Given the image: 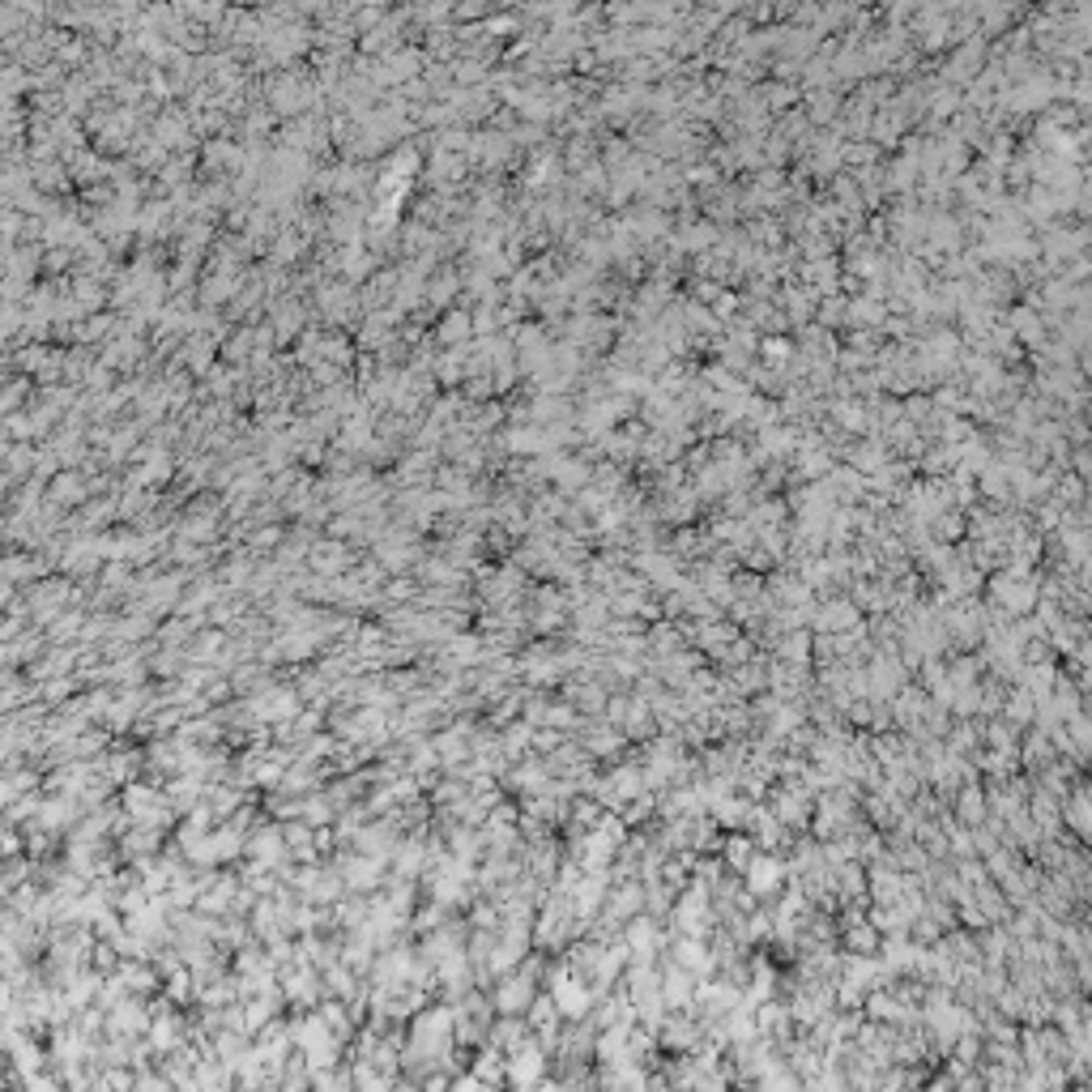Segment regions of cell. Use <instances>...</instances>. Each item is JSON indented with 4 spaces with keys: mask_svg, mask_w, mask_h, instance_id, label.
Wrapping results in <instances>:
<instances>
[{
    "mask_svg": "<svg viewBox=\"0 0 1092 1092\" xmlns=\"http://www.w3.org/2000/svg\"><path fill=\"white\" fill-rule=\"evenodd\" d=\"M504 1080H512L516 1088H538L546 1080V1050H538L529 1042L521 1050H512V1058L504 1062Z\"/></svg>",
    "mask_w": 1092,
    "mask_h": 1092,
    "instance_id": "cell-2",
    "label": "cell"
},
{
    "mask_svg": "<svg viewBox=\"0 0 1092 1092\" xmlns=\"http://www.w3.org/2000/svg\"><path fill=\"white\" fill-rule=\"evenodd\" d=\"M700 1042V1029L696 1024H670L666 1029V1045L670 1050H691Z\"/></svg>",
    "mask_w": 1092,
    "mask_h": 1092,
    "instance_id": "cell-6",
    "label": "cell"
},
{
    "mask_svg": "<svg viewBox=\"0 0 1092 1092\" xmlns=\"http://www.w3.org/2000/svg\"><path fill=\"white\" fill-rule=\"evenodd\" d=\"M747 880H751V888H756V892H772V888H777V880H781V867L772 858H759V862L751 858V875H747Z\"/></svg>",
    "mask_w": 1092,
    "mask_h": 1092,
    "instance_id": "cell-5",
    "label": "cell"
},
{
    "mask_svg": "<svg viewBox=\"0 0 1092 1092\" xmlns=\"http://www.w3.org/2000/svg\"><path fill=\"white\" fill-rule=\"evenodd\" d=\"M956 1092H986V1080L981 1075H961V1088Z\"/></svg>",
    "mask_w": 1092,
    "mask_h": 1092,
    "instance_id": "cell-9",
    "label": "cell"
},
{
    "mask_svg": "<svg viewBox=\"0 0 1092 1092\" xmlns=\"http://www.w3.org/2000/svg\"><path fill=\"white\" fill-rule=\"evenodd\" d=\"M529 1003H534V990H529V981L526 977H516V981H504V990H499V1007H504L508 1016H516V1012H526Z\"/></svg>",
    "mask_w": 1092,
    "mask_h": 1092,
    "instance_id": "cell-4",
    "label": "cell"
},
{
    "mask_svg": "<svg viewBox=\"0 0 1092 1092\" xmlns=\"http://www.w3.org/2000/svg\"><path fill=\"white\" fill-rule=\"evenodd\" d=\"M658 999H662V1007H688V1003L696 999V994H691V977H688V973H678V969H675V973H670V977L658 986Z\"/></svg>",
    "mask_w": 1092,
    "mask_h": 1092,
    "instance_id": "cell-3",
    "label": "cell"
},
{
    "mask_svg": "<svg viewBox=\"0 0 1092 1092\" xmlns=\"http://www.w3.org/2000/svg\"><path fill=\"white\" fill-rule=\"evenodd\" d=\"M551 1003H555L559 1016H567V1020H580V1016L589 1012L594 994L585 990V981H580V977H572L567 969H555V973H551Z\"/></svg>",
    "mask_w": 1092,
    "mask_h": 1092,
    "instance_id": "cell-1",
    "label": "cell"
},
{
    "mask_svg": "<svg viewBox=\"0 0 1092 1092\" xmlns=\"http://www.w3.org/2000/svg\"><path fill=\"white\" fill-rule=\"evenodd\" d=\"M474 1080H478V1084H496V1080H504V1058H499L496 1050L483 1054V1058H478V1067H474Z\"/></svg>",
    "mask_w": 1092,
    "mask_h": 1092,
    "instance_id": "cell-7",
    "label": "cell"
},
{
    "mask_svg": "<svg viewBox=\"0 0 1092 1092\" xmlns=\"http://www.w3.org/2000/svg\"><path fill=\"white\" fill-rule=\"evenodd\" d=\"M496 1042L508 1045V1050H521V1045H526V1024L504 1020V1024H499V1032H496Z\"/></svg>",
    "mask_w": 1092,
    "mask_h": 1092,
    "instance_id": "cell-8",
    "label": "cell"
}]
</instances>
